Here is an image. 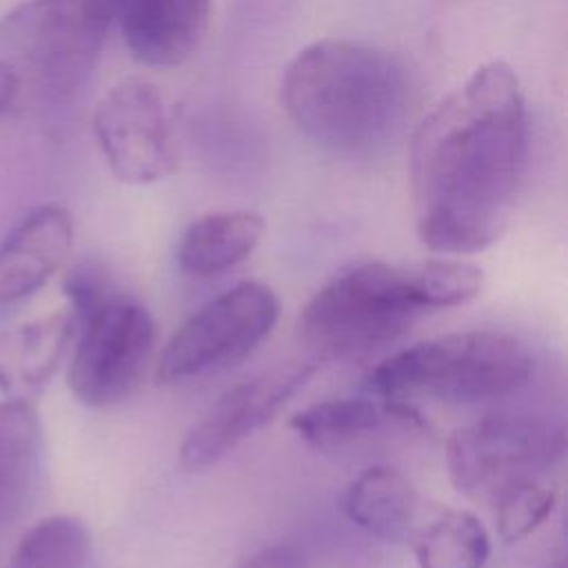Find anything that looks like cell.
I'll return each mask as SVG.
<instances>
[{"mask_svg":"<svg viewBox=\"0 0 568 568\" xmlns=\"http://www.w3.org/2000/svg\"><path fill=\"white\" fill-rule=\"evenodd\" d=\"M528 160L519 78L481 64L415 129L410 180L419 242L439 255L484 251L504 233Z\"/></svg>","mask_w":568,"mask_h":568,"instance_id":"6da1fadb","label":"cell"},{"mask_svg":"<svg viewBox=\"0 0 568 568\" xmlns=\"http://www.w3.org/2000/svg\"><path fill=\"white\" fill-rule=\"evenodd\" d=\"M410 102L406 67L393 53L348 38L302 49L284 71L282 104L304 135L337 153L388 142Z\"/></svg>","mask_w":568,"mask_h":568,"instance_id":"7a4b0ae2","label":"cell"},{"mask_svg":"<svg viewBox=\"0 0 568 568\" xmlns=\"http://www.w3.org/2000/svg\"><path fill=\"white\" fill-rule=\"evenodd\" d=\"M532 355L510 333L473 328L417 342L379 362L364 379L377 399L433 397L477 404L506 397L528 384Z\"/></svg>","mask_w":568,"mask_h":568,"instance_id":"3957f363","label":"cell"},{"mask_svg":"<svg viewBox=\"0 0 568 568\" xmlns=\"http://www.w3.org/2000/svg\"><path fill=\"white\" fill-rule=\"evenodd\" d=\"M113 16L102 0H27L0 20V62L53 106L87 89Z\"/></svg>","mask_w":568,"mask_h":568,"instance_id":"277c9868","label":"cell"},{"mask_svg":"<svg viewBox=\"0 0 568 568\" xmlns=\"http://www.w3.org/2000/svg\"><path fill=\"white\" fill-rule=\"evenodd\" d=\"M419 313L404 266L362 260L308 300L297 333L320 359H353L397 342Z\"/></svg>","mask_w":568,"mask_h":568,"instance_id":"5b68a950","label":"cell"},{"mask_svg":"<svg viewBox=\"0 0 568 568\" xmlns=\"http://www.w3.org/2000/svg\"><path fill=\"white\" fill-rule=\"evenodd\" d=\"M564 453L561 422L537 413H493L448 437L446 466L459 493L493 506L508 490L546 479Z\"/></svg>","mask_w":568,"mask_h":568,"instance_id":"8992f818","label":"cell"},{"mask_svg":"<svg viewBox=\"0 0 568 568\" xmlns=\"http://www.w3.org/2000/svg\"><path fill=\"white\" fill-rule=\"evenodd\" d=\"M280 317L277 295L262 282H240L200 306L169 337L158 362L166 384L202 377L251 355Z\"/></svg>","mask_w":568,"mask_h":568,"instance_id":"52a82bcc","label":"cell"},{"mask_svg":"<svg viewBox=\"0 0 568 568\" xmlns=\"http://www.w3.org/2000/svg\"><path fill=\"white\" fill-rule=\"evenodd\" d=\"M155 344L151 313L122 295L78 324L67 382L89 408L124 402L140 384Z\"/></svg>","mask_w":568,"mask_h":568,"instance_id":"ba28073f","label":"cell"},{"mask_svg":"<svg viewBox=\"0 0 568 568\" xmlns=\"http://www.w3.org/2000/svg\"><path fill=\"white\" fill-rule=\"evenodd\" d=\"M93 133L120 182L153 184L178 169V144L162 95L146 80L113 87L93 111Z\"/></svg>","mask_w":568,"mask_h":568,"instance_id":"9c48e42d","label":"cell"},{"mask_svg":"<svg viewBox=\"0 0 568 568\" xmlns=\"http://www.w3.org/2000/svg\"><path fill=\"white\" fill-rule=\"evenodd\" d=\"M315 364L268 373L224 390L186 433L180 464L189 473L206 470L231 455L246 437L266 426L280 408L311 379Z\"/></svg>","mask_w":568,"mask_h":568,"instance_id":"30bf717a","label":"cell"},{"mask_svg":"<svg viewBox=\"0 0 568 568\" xmlns=\"http://www.w3.org/2000/svg\"><path fill=\"white\" fill-rule=\"evenodd\" d=\"M73 220L60 204L27 211L0 240V306L40 291L69 260Z\"/></svg>","mask_w":568,"mask_h":568,"instance_id":"8fae6325","label":"cell"},{"mask_svg":"<svg viewBox=\"0 0 568 568\" xmlns=\"http://www.w3.org/2000/svg\"><path fill=\"white\" fill-rule=\"evenodd\" d=\"M213 0H115L113 20L135 60L153 67L184 62L200 47Z\"/></svg>","mask_w":568,"mask_h":568,"instance_id":"7c38bea8","label":"cell"},{"mask_svg":"<svg viewBox=\"0 0 568 568\" xmlns=\"http://www.w3.org/2000/svg\"><path fill=\"white\" fill-rule=\"evenodd\" d=\"M78 331L69 306L0 331V390L29 399L58 371Z\"/></svg>","mask_w":568,"mask_h":568,"instance_id":"4fadbf2b","label":"cell"},{"mask_svg":"<svg viewBox=\"0 0 568 568\" xmlns=\"http://www.w3.org/2000/svg\"><path fill=\"white\" fill-rule=\"evenodd\" d=\"M44 437L29 399L0 402V528L24 515L40 484Z\"/></svg>","mask_w":568,"mask_h":568,"instance_id":"5bb4252c","label":"cell"},{"mask_svg":"<svg viewBox=\"0 0 568 568\" xmlns=\"http://www.w3.org/2000/svg\"><path fill=\"white\" fill-rule=\"evenodd\" d=\"M264 231V217L253 211L206 213L184 229L175 248L178 266L195 277L220 275L244 262Z\"/></svg>","mask_w":568,"mask_h":568,"instance_id":"9a60e30c","label":"cell"},{"mask_svg":"<svg viewBox=\"0 0 568 568\" xmlns=\"http://www.w3.org/2000/svg\"><path fill=\"white\" fill-rule=\"evenodd\" d=\"M417 508L419 497L413 481L388 464L364 468L344 495V513L351 524L384 541L408 537Z\"/></svg>","mask_w":568,"mask_h":568,"instance_id":"2e32d148","label":"cell"},{"mask_svg":"<svg viewBox=\"0 0 568 568\" xmlns=\"http://www.w3.org/2000/svg\"><path fill=\"white\" fill-rule=\"evenodd\" d=\"M413 552L417 568H484L490 537L477 515L448 508L417 532Z\"/></svg>","mask_w":568,"mask_h":568,"instance_id":"e0dca14e","label":"cell"},{"mask_svg":"<svg viewBox=\"0 0 568 568\" xmlns=\"http://www.w3.org/2000/svg\"><path fill=\"white\" fill-rule=\"evenodd\" d=\"M382 404L373 397H337L311 404L297 410L288 426L311 446L331 450L379 428L384 419Z\"/></svg>","mask_w":568,"mask_h":568,"instance_id":"ac0fdd59","label":"cell"},{"mask_svg":"<svg viewBox=\"0 0 568 568\" xmlns=\"http://www.w3.org/2000/svg\"><path fill=\"white\" fill-rule=\"evenodd\" d=\"M93 544L87 526L69 515L33 524L18 541L9 568H91Z\"/></svg>","mask_w":568,"mask_h":568,"instance_id":"d6986e66","label":"cell"},{"mask_svg":"<svg viewBox=\"0 0 568 568\" xmlns=\"http://www.w3.org/2000/svg\"><path fill=\"white\" fill-rule=\"evenodd\" d=\"M408 293L419 311L453 308L475 300L484 288V271L475 264L435 257L404 266Z\"/></svg>","mask_w":568,"mask_h":568,"instance_id":"ffe728a7","label":"cell"},{"mask_svg":"<svg viewBox=\"0 0 568 568\" xmlns=\"http://www.w3.org/2000/svg\"><path fill=\"white\" fill-rule=\"evenodd\" d=\"M557 488L546 479L521 484L499 497L495 508V524L501 541L517 544L532 535L555 510Z\"/></svg>","mask_w":568,"mask_h":568,"instance_id":"44dd1931","label":"cell"},{"mask_svg":"<svg viewBox=\"0 0 568 568\" xmlns=\"http://www.w3.org/2000/svg\"><path fill=\"white\" fill-rule=\"evenodd\" d=\"M64 293L69 300L67 306L75 315L78 324L93 311H98L102 304L120 295L113 282L109 280L106 271L95 262H82L75 268H71L64 277Z\"/></svg>","mask_w":568,"mask_h":568,"instance_id":"7402d4cb","label":"cell"},{"mask_svg":"<svg viewBox=\"0 0 568 568\" xmlns=\"http://www.w3.org/2000/svg\"><path fill=\"white\" fill-rule=\"evenodd\" d=\"M295 4L297 0H233L231 18L242 31H268L280 24Z\"/></svg>","mask_w":568,"mask_h":568,"instance_id":"603a6c76","label":"cell"},{"mask_svg":"<svg viewBox=\"0 0 568 568\" xmlns=\"http://www.w3.org/2000/svg\"><path fill=\"white\" fill-rule=\"evenodd\" d=\"M235 568H308V557L295 541H273L253 550Z\"/></svg>","mask_w":568,"mask_h":568,"instance_id":"cb8c5ba5","label":"cell"},{"mask_svg":"<svg viewBox=\"0 0 568 568\" xmlns=\"http://www.w3.org/2000/svg\"><path fill=\"white\" fill-rule=\"evenodd\" d=\"M18 91L20 87H18L16 73L4 62H0V113L13 102Z\"/></svg>","mask_w":568,"mask_h":568,"instance_id":"d4e9b609","label":"cell"},{"mask_svg":"<svg viewBox=\"0 0 568 568\" xmlns=\"http://www.w3.org/2000/svg\"><path fill=\"white\" fill-rule=\"evenodd\" d=\"M546 568H566V550L564 544H559L552 552V559L546 564Z\"/></svg>","mask_w":568,"mask_h":568,"instance_id":"484cf974","label":"cell"},{"mask_svg":"<svg viewBox=\"0 0 568 568\" xmlns=\"http://www.w3.org/2000/svg\"><path fill=\"white\" fill-rule=\"evenodd\" d=\"M102 2H104V4L111 9V16H113V4H115V0H102Z\"/></svg>","mask_w":568,"mask_h":568,"instance_id":"4316f807","label":"cell"}]
</instances>
